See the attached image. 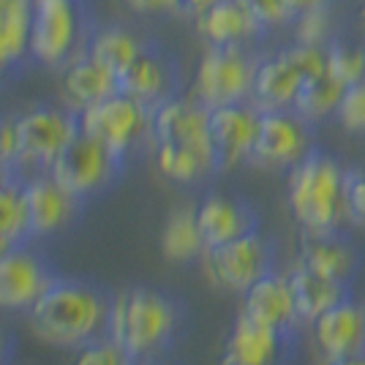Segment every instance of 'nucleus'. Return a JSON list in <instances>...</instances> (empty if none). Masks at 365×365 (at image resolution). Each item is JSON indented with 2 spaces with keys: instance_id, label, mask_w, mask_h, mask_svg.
Here are the masks:
<instances>
[{
  "instance_id": "nucleus-4",
  "label": "nucleus",
  "mask_w": 365,
  "mask_h": 365,
  "mask_svg": "<svg viewBox=\"0 0 365 365\" xmlns=\"http://www.w3.org/2000/svg\"><path fill=\"white\" fill-rule=\"evenodd\" d=\"M327 71V46L294 44L278 49L275 55L259 58L251 104L259 112L292 109L305 79Z\"/></svg>"
},
{
  "instance_id": "nucleus-25",
  "label": "nucleus",
  "mask_w": 365,
  "mask_h": 365,
  "mask_svg": "<svg viewBox=\"0 0 365 365\" xmlns=\"http://www.w3.org/2000/svg\"><path fill=\"white\" fill-rule=\"evenodd\" d=\"M161 251L169 262H194L207 251L197 221V207H178L167 218V227L161 235Z\"/></svg>"
},
{
  "instance_id": "nucleus-16",
  "label": "nucleus",
  "mask_w": 365,
  "mask_h": 365,
  "mask_svg": "<svg viewBox=\"0 0 365 365\" xmlns=\"http://www.w3.org/2000/svg\"><path fill=\"white\" fill-rule=\"evenodd\" d=\"M363 251L360 245L351 240L346 232L335 229L330 235H303V245H300V257H297V267H303L308 273L322 275L327 281H338V284H351L357 281V275L363 270Z\"/></svg>"
},
{
  "instance_id": "nucleus-33",
  "label": "nucleus",
  "mask_w": 365,
  "mask_h": 365,
  "mask_svg": "<svg viewBox=\"0 0 365 365\" xmlns=\"http://www.w3.org/2000/svg\"><path fill=\"white\" fill-rule=\"evenodd\" d=\"M344 213L354 227H365V167H346Z\"/></svg>"
},
{
  "instance_id": "nucleus-20",
  "label": "nucleus",
  "mask_w": 365,
  "mask_h": 365,
  "mask_svg": "<svg viewBox=\"0 0 365 365\" xmlns=\"http://www.w3.org/2000/svg\"><path fill=\"white\" fill-rule=\"evenodd\" d=\"M243 314L248 319L259 322L264 327H273V330H281V333H300L303 330L289 278L281 273H270L245 292Z\"/></svg>"
},
{
  "instance_id": "nucleus-36",
  "label": "nucleus",
  "mask_w": 365,
  "mask_h": 365,
  "mask_svg": "<svg viewBox=\"0 0 365 365\" xmlns=\"http://www.w3.org/2000/svg\"><path fill=\"white\" fill-rule=\"evenodd\" d=\"M218 0H178V14L182 16H202L207 9H213Z\"/></svg>"
},
{
  "instance_id": "nucleus-19",
  "label": "nucleus",
  "mask_w": 365,
  "mask_h": 365,
  "mask_svg": "<svg viewBox=\"0 0 365 365\" xmlns=\"http://www.w3.org/2000/svg\"><path fill=\"white\" fill-rule=\"evenodd\" d=\"M317 330V346H319L324 363L344 360L351 354L365 351V305L354 297L330 308L314 322Z\"/></svg>"
},
{
  "instance_id": "nucleus-13",
  "label": "nucleus",
  "mask_w": 365,
  "mask_h": 365,
  "mask_svg": "<svg viewBox=\"0 0 365 365\" xmlns=\"http://www.w3.org/2000/svg\"><path fill=\"white\" fill-rule=\"evenodd\" d=\"M22 199H25L31 243L41 240V237H52L66 227H71L74 218L79 215V207H82V199L68 194L49 172L25 178L22 180Z\"/></svg>"
},
{
  "instance_id": "nucleus-26",
  "label": "nucleus",
  "mask_w": 365,
  "mask_h": 365,
  "mask_svg": "<svg viewBox=\"0 0 365 365\" xmlns=\"http://www.w3.org/2000/svg\"><path fill=\"white\" fill-rule=\"evenodd\" d=\"M344 91H346V88H344L341 82H335L333 76L324 71V74H319V76L305 79L292 109H294L300 118H305L308 123L319 125V123H324L327 118H335V109H338L341 98H344Z\"/></svg>"
},
{
  "instance_id": "nucleus-17",
  "label": "nucleus",
  "mask_w": 365,
  "mask_h": 365,
  "mask_svg": "<svg viewBox=\"0 0 365 365\" xmlns=\"http://www.w3.org/2000/svg\"><path fill=\"white\" fill-rule=\"evenodd\" d=\"M197 221L207 248H218L259 232L257 207L248 199L227 194H210L202 199V205L197 207Z\"/></svg>"
},
{
  "instance_id": "nucleus-22",
  "label": "nucleus",
  "mask_w": 365,
  "mask_h": 365,
  "mask_svg": "<svg viewBox=\"0 0 365 365\" xmlns=\"http://www.w3.org/2000/svg\"><path fill=\"white\" fill-rule=\"evenodd\" d=\"M197 31L207 44H248L267 33L237 0H218L197 16Z\"/></svg>"
},
{
  "instance_id": "nucleus-29",
  "label": "nucleus",
  "mask_w": 365,
  "mask_h": 365,
  "mask_svg": "<svg viewBox=\"0 0 365 365\" xmlns=\"http://www.w3.org/2000/svg\"><path fill=\"white\" fill-rule=\"evenodd\" d=\"M327 74L344 88L365 79V46L333 38L327 44Z\"/></svg>"
},
{
  "instance_id": "nucleus-39",
  "label": "nucleus",
  "mask_w": 365,
  "mask_h": 365,
  "mask_svg": "<svg viewBox=\"0 0 365 365\" xmlns=\"http://www.w3.org/2000/svg\"><path fill=\"white\" fill-rule=\"evenodd\" d=\"M11 338L6 335V330H0V365H9L11 363Z\"/></svg>"
},
{
  "instance_id": "nucleus-18",
  "label": "nucleus",
  "mask_w": 365,
  "mask_h": 365,
  "mask_svg": "<svg viewBox=\"0 0 365 365\" xmlns=\"http://www.w3.org/2000/svg\"><path fill=\"white\" fill-rule=\"evenodd\" d=\"M178 91V71L175 63L169 61L164 52L142 46L139 58L120 74V93L131 96L142 107L153 112L164 101L175 98Z\"/></svg>"
},
{
  "instance_id": "nucleus-9",
  "label": "nucleus",
  "mask_w": 365,
  "mask_h": 365,
  "mask_svg": "<svg viewBox=\"0 0 365 365\" xmlns=\"http://www.w3.org/2000/svg\"><path fill=\"white\" fill-rule=\"evenodd\" d=\"M123 158L93 137H79L52 161L49 175L76 199H91L120 178Z\"/></svg>"
},
{
  "instance_id": "nucleus-11",
  "label": "nucleus",
  "mask_w": 365,
  "mask_h": 365,
  "mask_svg": "<svg viewBox=\"0 0 365 365\" xmlns=\"http://www.w3.org/2000/svg\"><path fill=\"white\" fill-rule=\"evenodd\" d=\"M55 278V270L36 248H31V243L0 251V308L31 311Z\"/></svg>"
},
{
  "instance_id": "nucleus-5",
  "label": "nucleus",
  "mask_w": 365,
  "mask_h": 365,
  "mask_svg": "<svg viewBox=\"0 0 365 365\" xmlns=\"http://www.w3.org/2000/svg\"><path fill=\"white\" fill-rule=\"evenodd\" d=\"M259 55L248 44H207L194 79V98L207 109L251 101Z\"/></svg>"
},
{
  "instance_id": "nucleus-23",
  "label": "nucleus",
  "mask_w": 365,
  "mask_h": 365,
  "mask_svg": "<svg viewBox=\"0 0 365 365\" xmlns=\"http://www.w3.org/2000/svg\"><path fill=\"white\" fill-rule=\"evenodd\" d=\"M289 287L294 294V305H297V314L303 324H314L322 314H327L330 308L341 305L344 300L354 297V287L351 284H338V281H327L322 275H314L303 270V267H294L289 275Z\"/></svg>"
},
{
  "instance_id": "nucleus-38",
  "label": "nucleus",
  "mask_w": 365,
  "mask_h": 365,
  "mask_svg": "<svg viewBox=\"0 0 365 365\" xmlns=\"http://www.w3.org/2000/svg\"><path fill=\"white\" fill-rule=\"evenodd\" d=\"M14 180H22L19 169H16L11 161H3V158H0V188L9 185V182H14Z\"/></svg>"
},
{
  "instance_id": "nucleus-3",
  "label": "nucleus",
  "mask_w": 365,
  "mask_h": 365,
  "mask_svg": "<svg viewBox=\"0 0 365 365\" xmlns=\"http://www.w3.org/2000/svg\"><path fill=\"white\" fill-rule=\"evenodd\" d=\"M344 175L346 167L330 150L314 145L289 169V207L303 235H330L344 218Z\"/></svg>"
},
{
  "instance_id": "nucleus-30",
  "label": "nucleus",
  "mask_w": 365,
  "mask_h": 365,
  "mask_svg": "<svg viewBox=\"0 0 365 365\" xmlns=\"http://www.w3.org/2000/svg\"><path fill=\"white\" fill-rule=\"evenodd\" d=\"M294 28V41L297 44H311V46H327L333 41V6H322L314 11L294 16L292 22Z\"/></svg>"
},
{
  "instance_id": "nucleus-12",
  "label": "nucleus",
  "mask_w": 365,
  "mask_h": 365,
  "mask_svg": "<svg viewBox=\"0 0 365 365\" xmlns=\"http://www.w3.org/2000/svg\"><path fill=\"white\" fill-rule=\"evenodd\" d=\"M297 351L300 333H281L240 314L227 338L221 365H292Z\"/></svg>"
},
{
  "instance_id": "nucleus-27",
  "label": "nucleus",
  "mask_w": 365,
  "mask_h": 365,
  "mask_svg": "<svg viewBox=\"0 0 365 365\" xmlns=\"http://www.w3.org/2000/svg\"><path fill=\"white\" fill-rule=\"evenodd\" d=\"M139 52H142V44L134 33L123 31V28H107V31L93 36L85 55H91L93 61H98L101 66H107L109 71L120 76L137 61Z\"/></svg>"
},
{
  "instance_id": "nucleus-7",
  "label": "nucleus",
  "mask_w": 365,
  "mask_h": 365,
  "mask_svg": "<svg viewBox=\"0 0 365 365\" xmlns=\"http://www.w3.org/2000/svg\"><path fill=\"white\" fill-rule=\"evenodd\" d=\"M207 275L218 289L245 294L262 278L275 273V243L262 232L205 251Z\"/></svg>"
},
{
  "instance_id": "nucleus-40",
  "label": "nucleus",
  "mask_w": 365,
  "mask_h": 365,
  "mask_svg": "<svg viewBox=\"0 0 365 365\" xmlns=\"http://www.w3.org/2000/svg\"><path fill=\"white\" fill-rule=\"evenodd\" d=\"M327 365H365V351L351 354V357H344V360H333V363H327Z\"/></svg>"
},
{
  "instance_id": "nucleus-6",
  "label": "nucleus",
  "mask_w": 365,
  "mask_h": 365,
  "mask_svg": "<svg viewBox=\"0 0 365 365\" xmlns=\"http://www.w3.org/2000/svg\"><path fill=\"white\" fill-rule=\"evenodd\" d=\"M82 134L74 109L38 107L16 118V169L49 172L52 161ZM25 180V178H22Z\"/></svg>"
},
{
  "instance_id": "nucleus-24",
  "label": "nucleus",
  "mask_w": 365,
  "mask_h": 365,
  "mask_svg": "<svg viewBox=\"0 0 365 365\" xmlns=\"http://www.w3.org/2000/svg\"><path fill=\"white\" fill-rule=\"evenodd\" d=\"M33 3L36 0H0V74L31 49Z\"/></svg>"
},
{
  "instance_id": "nucleus-34",
  "label": "nucleus",
  "mask_w": 365,
  "mask_h": 365,
  "mask_svg": "<svg viewBox=\"0 0 365 365\" xmlns=\"http://www.w3.org/2000/svg\"><path fill=\"white\" fill-rule=\"evenodd\" d=\"M248 14L257 19L264 31H273V28H284L294 22L287 0H237Z\"/></svg>"
},
{
  "instance_id": "nucleus-2",
  "label": "nucleus",
  "mask_w": 365,
  "mask_h": 365,
  "mask_svg": "<svg viewBox=\"0 0 365 365\" xmlns=\"http://www.w3.org/2000/svg\"><path fill=\"white\" fill-rule=\"evenodd\" d=\"M109 300L101 289L74 278H55L28 311L33 333L55 346H85L107 335Z\"/></svg>"
},
{
  "instance_id": "nucleus-10",
  "label": "nucleus",
  "mask_w": 365,
  "mask_h": 365,
  "mask_svg": "<svg viewBox=\"0 0 365 365\" xmlns=\"http://www.w3.org/2000/svg\"><path fill=\"white\" fill-rule=\"evenodd\" d=\"M79 128L85 137H93L104 148L125 161V155L139 142L145 131H150V109L142 107L131 96H109L104 101L79 112Z\"/></svg>"
},
{
  "instance_id": "nucleus-28",
  "label": "nucleus",
  "mask_w": 365,
  "mask_h": 365,
  "mask_svg": "<svg viewBox=\"0 0 365 365\" xmlns=\"http://www.w3.org/2000/svg\"><path fill=\"white\" fill-rule=\"evenodd\" d=\"M19 243H31V237H28L22 180H14L0 188V251H9Z\"/></svg>"
},
{
  "instance_id": "nucleus-31",
  "label": "nucleus",
  "mask_w": 365,
  "mask_h": 365,
  "mask_svg": "<svg viewBox=\"0 0 365 365\" xmlns=\"http://www.w3.org/2000/svg\"><path fill=\"white\" fill-rule=\"evenodd\" d=\"M338 125L351 137H365V79L349 85L335 109Z\"/></svg>"
},
{
  "instance_id": "nucleus-32",
  "label": "nucleus",
  "mask_w": 365,
  "mask_h": 365,
  "mask_svg": "<svg viewBox=\"0 0 365 365\" xmlns=\"http://www.w3.org/2000/svg\"><path fill=\"white\" fill-rule=\"evenodd\" d=\"M74 365H134L120 344H115L109 335H101L91 344L79 346V357Z\"/></svg>"
},
{
  "instance_id": "nucleus-1",
  "label": "nucleus",
  "mask_w": 365,
  "mask_h": 365,
  "mask_svg": "<svg viewBox=\"0 0 365 365\" xmlns=\"http://www.w3.org/2000/svg\"><path fill=\"white\" fill-rule=\"evenodd\" d=\"M185 308L169 292L137 287L112 297L107 335L134 363H150L175 346L182 333Z\"/></svg>"
},
{
  "instance_id": "nucleus-41",
  "label": "nucleus",
  "mask_w": 365,
  "mask_h": 365,
  "mask_svg": "<svg viewBox=\"0 0 365 365\" xmlns=\"http://www.w3.org/2000/svg\"><path fill=\"white\" fill-rule=\"evenodd\" d=\"M363 25H365V6H363Z\"/></svg>"
},
{
  "instance_id": "nucleus-14",
  "label": "nucleus",
  "mask_w": 365,
  "mask_h": 365,
  "mask_svg": "<svg viewBox=\"0 0 365 365\" xmlns=\"http://www.w3.org/2000/svg\"><path fill=\"white\" fill-rule=\"evenodd\" d=\"M257 131L259 109L251 101L210 109V142H213L215 172H229L251 161Z\"/></svg>"
},
{
  "instance_id": "nucleus-21",
  "label": "nucleus",
  "mask_w": 365,
  "mask_h": 365,
  "mask_svg": "<svg viewBox=\"0 0 365 365\" xmlns=\"http://www.w3.org/2000/svg\"><path fill=\"white\" fill-rule=\"evenodd\" d=\"M118 93H120V76L98 61H93L91 55H82L74 63H68L63 74V96L76 115Z\"/></svg>"
},
{
  "instance_id": "nucleus-42",
  "label": "nucleus",
  "mask_w": 365,
  "mask_h": 365,
  "mask_svg": "<svg viewBox=\"0 0 365 365\" xmlns=\"http://www.w3.org/2000/svg\"><path fill=\"white\" fill-rule=\"evenodd\" d=\"M134 365H145V363H134Z\"/></svg>"
},
{
  "instance_id": "nucleus-15",
  "label": "nucleus",
  "mask_w": 365,
  "mask_h": 365,
  "mask_svg": "<svg viewBox=\"0 0 365 365\" xmlns=\"http://www.w3.org/2000/svg\"><path fill=\"white\" fill-rule=\"evenodd\" d=\"M74 0H36L33 3L31 52L44 66H61L71 58L76 44Z\"/></svg>"
},
{
  "instance_id": "nucleus-35",
  "label": "nucleus",
  "mask_w": 365,
  "mask_h": 365,
  "mask_svg": "<svg viewBox=\"0 0 365 365\" xmlns=\"http://www.w3.org/2000/svg\"><path fill=\"white\" fill-rule=\"evenodd\" d=\"M128 6L137 14H158V11H175L178 14V0H128Z\"/></svg>"
},
{
  "instance_id": "nucleus-37",
  "label": "nucleus",
  "mask_w": 365,
  "mask_h": 365,
  "mask_svg": "<svg viewBox=\"0 0 365 365\" xmlns=\"http://www.w3.org/2000/svg\"><path fill=\"white\" fill-rule=\"evenodd\" d=\"M292 16H300L305 11H314V9H322V6H333V0H287Z\"/></svg>"
},
{
  "instance_id": "nucleus-8",
  "label": "nucleus",
  "mask_w": 365,
  "mask_h": 365,
  "mask_svg": "<svg viewBox=\"0 0 365 365\" xmlns=\"http://www.w3.org/2000/svg\"><path fill=\"white\" fill-rule=\"evenodd\" d=\"M317 145V125L300 118L294 109H267L259 112L257 145L251 161L259 169L289 172L305 153Z\"/></svg>"
}]
</instances>
